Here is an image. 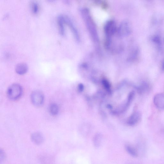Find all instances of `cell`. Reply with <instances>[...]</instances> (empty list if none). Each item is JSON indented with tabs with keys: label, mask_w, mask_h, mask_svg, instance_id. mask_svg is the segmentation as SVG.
<instances>
[{
	"label": "cell",
	"mask_w": 164,
	"mask_h": 164,
	"mask_svg": "<svg viewBox=\"0 0 164 164\" xmlns=\"http://www.w3.org/2000/svg\"><path fill=\"white\" fill-rule=\"evenodd\" d=\"M21 86L18 84H14L8 88L7 90V96L12 100H15L19 99L23 93Z\"/></svg>",
	"instance_id": "3"
},
{
	"label": "cell",
	"mask_w": 164,
	"mask_h": 164,
	"mask_svg": "<svg viewBox=\"0 0 164 164\" xmlns=\"http://www.w3.org/2000/svg\"><path fill=\"white\" fill-rule=\"evenodd\" d=\"M49 111L52 115L56 116L58 114L59 112V107L56 103H51L49 106Z\"/></svg>",
	"instance_id": "15"
},
{
	"label": "cell",
	"mask_w": 164,
	"mask_h": 164,
	"mask_svg": "<svg viewBox=\"0 0 164 164\" xmlns=\"http://www.w3.org/2000/svg\"><path fill=\"white\" fill-rule=\"evenodd\" d=\"M81 13L92 40L98 49L99 44L98 33L96 24L92 18L90 12L87 8H83L81 10Z\"/></svg>",
	"instance_id": "1"
},
{
	"label": "cell",
	"mask_w": 164,
	"mask_h": 164,
	"mask_svg": "<svg viewBox=\"0 0 164 164\" xmlns=\"http://www.w3.org/2000/svg\"><path fill=\"white\" fill-rule=\"evenodd\" d=\"M0 153H1V160H0V161H1V164H2L3 163L5 160L6 158V154L4 151L2 149L0 151Z\"/></svg>",
	"instance_id": "17"
},
{
	"label": "cell",
	"mask_w": 164,
	"mask_h": 164,
	"mask_svg": "<svg viewBox=\"0 0 164 164\" xmlns=\"http://www.w3.org/2000/svg\"><path fill=\"white\" fill-rule=\"evenodd\" d=\"M31 99L34 106L39 107L41 106L44 102V96L40 91H34L31 94Z\"/></svg>",
	"instance_id": "5"
},
{
	"label": "cell",
	"mask_w": 164,
	"mask_h": 164,
	"mask_svg": "<svg viewBox=\"0 0 164 164\" xmlns=\"http://www.w3.org/2000/svg\"><path fill=\"white\" fill-rule=\"evenodd\" d=\"M32 141L37 145H40L44 143V136L40 132L33 133L31 136Z\"/></svg>",
	"instance_id": "8"
},
{
	"label": "cell",
	"mask_w": 164,
	"mask_h": 164,
	"mask_svg": "<svg viewBox=\"0 0 164 164\" xmlns=\"http://www.w3.org/2000/svg\"><path fill=\"white\" fill-rule=\"evenodd\" d=\"M125 148L126 151L131 156L137 157L138 156V151L136 148L129 143L125 144Z\"/></svg>",
	"instance_id": "11"
},
{
	"label": "cell",
	"mask_w": 164,
	"mask_h": 164,
	"mask_svg": "<svg viewBox=\"0 0 164 164\" xmlns=\"http://www.w3.org/2000/svg\"><path fill=\"white\" fill-rule=\"evenodd\" d=\"M102 142V138L100 135H97L93 138V144L96 148H99L101 146Z\"/></svg>",
	"instance_id": "14"
},
{
	"label": "cell",
	"mask_w": 164,
	"mask_h": 164,
	"mask_svg": "<svg viewBox=\"0 0 164 164\" xmlns=\"http://www.w3.org/2000/svg\"><path fill=\"white\" fill-rule=\"evenodd\" d=\"M162 70H164V61L162 62Z\"/></svg>",
	"instance_id": "19"
},
{
	"label": "cell",
	"mask_w": 164,
	"mask_h": 164,
	"mask_svg": "<svg viewBox=\"0 0 164 164\" xmlns=\"http://www.w3.org/2000/svg\"><path fill=\"white\" fill-rule=\"evenodd\" d=\"M57 23L59 33L61 35L63 36L65 34L64 16L63 15L58 16L57 18Z\"/></svg>",
	"instance_id": "9"
},
{
	"label": "cell",
	"mask_w": 164,
	"mask_h": 164,
	"mask_svg": "<svg viewBox=\"0 0 164 164\" xmlns=\"http://www.w3.org/2000/svg\"><path fill=\"white\" fill-rule=\"evenodd\" d=\"M141 118V114L139 112H136L129 119V124L131 125H135L140 121Z\"/></svg>",
	"instance_id": "12"
},
{
	"label": "cell",
	"mask_w": 164,
	"mask_h": 164,
	"mask_svg": "<svg viewBox=\"0 0 164 164\" xmlns=\"http://www.w3.org/2000/svg\"><path fill=\"white\" fill-rule=\"evenodd\" d=\"M64 16L65 24H66L70 28L76 40L78 42L80 41V36L79 32L73 22L69 17L66 16Z\"/></svg>",
	"instance_id": "6"
},
{
	"label": "cell",
	"mask_w": 164,
	"mask_h": 164,
	"mask_svg": "<svg viewBox=\"0 0 164 164\" xmlns=\"http://www.w3.org/2000/svg\"><path fill=\"white\" fill-rule=\"evenodd\" d=\"M28 69L27 65L24 63H20L16 65L15 70L16 73L19 75H23L26 73Z\"/></svg>",
	"instance_id": "10"
},
{
	"label": "cell",
	"mask_w": 164,
	"mask_h": 164,
	"mask_svg": "<svg viewBox=\"0 0 164 164\" xmlns=\"http://www.w3.org/2000/svg\"><path fill=\"white\" fill-rule=\"evenodd\" d=\"M131 24L128 21L124 20L122 22L118 27L117 35L120 38L129 36L132 32Z\"/></svg>",
	"instance_id": "4"
},
{
	"label": "cell",
	"mask_w": 164,
	"mask_h": 164,
	"mask_svg": "<svg viewBox=\"0 0 164 164\" xmlns=\"http://www.w3.org/2000/svg\"><path fill=\"white\" fill-rule=\"evenodd\" d=\"M118 27L116 22L113 20L108 21L105 25L104 32L106 42H109L117 34Z\"/></svg>",
	"instance_id": "2"
},
{
	"label": "cell",
	"mask_w": 164,
	"mask_h": 164,
	"mask_svg": "<svg viewBox=\"0 0 164 164\" xmlns=\"http://www.w3.org/2000/svg\"><path fill=\"white\" fill-rule=\"evenodd\" d=\"M153 41L155 44L159 45L161 44L160 39L158 36H155L153 38Z\"/></svg>",
	"instance_id": "18"
},
{
	"label": "cell",
	"mask_w": 164,
	"mask_h": 164,
	"mask_svg": "<svg viewBox=\"0 0 164 164\" xmlns=\"http://www.w3.org/2000/svg\"><path fill=\"white\" fill-rule=\"evenodd\" d=\"M153 103L158 109L164 110V94L159 93L155 95L153 98Z\"/></svg>",
	"instance_id": "7"
},
{
	"label": "cell",
	"mask_w": 164,
	"mask_h": 164,
	"mask_svg": "<svg viewBox=\"0 0 164 164\" xmlns=\"http://www.w3.org/2000/svg\"><path fill=\"white\" fill-rule=\"evenodd\" d=\"M31 8L32 11L34 14H37L39 11L38 4L36 2H33L31 4Z\"/></svg>",
	"instance_id": "16"
},
{
	"label": "cell",
	"mask_w": 164,
	"mask_h": 164,
	"mask_svg": "<svg viewBox=\"0 0 164 164\" xmlns=\"http://www.w3.org/2000/svg\"><path fill=\"white\" fill-rule=\"evenodd\" d=\"M150 85L147 82H143L137 88L138 92L141 94H144L148 92L150 89Z\"/></svg>",
	"instance_id": "13"
}]
</instances>
